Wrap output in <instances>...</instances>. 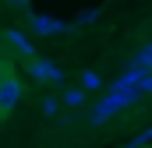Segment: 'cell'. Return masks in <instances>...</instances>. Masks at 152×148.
I'll list each match as a JSON object with an SVG mask.
<instances>
[{
    "label": "cell",
    "instance_id": "3957f363",
    "mask_svg": "<svg viewBox=\"0 0 152 148\" xmlns=\"http://www.w3.org/2000/svg\"><path fill=\"white\" fill-rule=\"evenodd\" d=\"M7 39H11V42H14V46H18V49L25 53V57H32V46H28V39H25V36H18V32H11Z\"/></svg>",
    "mask_w": 152,
    "mask_h": 148
},
{
    "label": "cell",
    "instance_id": "6da1fadb",
    "mask_svg": "<svg viewBox=\"0 0 152 148\" xmlns=\"http://www.w3.org/2000/svg\"><path fill=\"white\" fill-rule=\"evenodd\" d=\"M18 102H21V81H18L14 67H7V64L0 60V120L14 110Z\"/></svg>",
    "mask_w": 152,
    "mask_h": 148
},
{
    "label": "cell",
    "instance_id": "7a4b0ae2",
    "mask_svg": "<svg viewBox=\"0 0 152 148\" xmlns=\"http://www.w3.org/2000/svg\"><path fill=\"white\" fill-rule=\"evenodd\" d=\"M32 78H36V81H60V71H57L50 60H36V64H32Z\"/></svg>",
    "mask_w": 152,
    "mask_h": 148
},
{
    "label": "cell",
    "instance_id": "277c9868",
    "mask_svg": "<svg viewBox=\"0 0 152 148\" xmlns=\"http://www.w3.org/2000/svg\"><path fill=\"white\" fill-rule=\"evenodd\" d=\"M36 28H39V32H57L60 25H57V21H50V18H36Z\"/></svg>",
    "mask_w": 152,
    "mask_h": 148
},
{
    "label": "cell",
    "instance_id": "5b68a950",
    "mask_svg": "<svg viewBox=\"0 0 152 148\" xmlns=\"http://www.w3.org/2000/svg\"><path fill=\"white\" fill-rule=\"evenodd\" d=\"M81 99H85V95H81V92H67V95H64V102H67V106H78V102H81Z\"/></svg>",
    "mask_w": 152,
    "mask_h": 148
}]
</instances>
